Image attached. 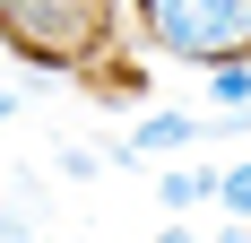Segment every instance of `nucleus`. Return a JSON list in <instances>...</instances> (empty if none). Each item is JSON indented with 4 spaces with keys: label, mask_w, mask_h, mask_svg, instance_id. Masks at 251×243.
Segmentation results:
<instances>
[{
    "label": "nucleus",
    "mask_w": 251,
    "mask_h": 243,
    "mask_svg": "<svg viewBox=\"0 0 251 243\" xmlns=\"http://www.w3.org/2000/svg\"><path fill=\"white\" fill-rule=\"evenodd\" d=\"M113 35V0H0V44L35 70H87Z\"/></svg>",
    "instance_id": "f257e3e1"
},
{
    "label": "nucleus",
    "mask_w": 251,
    "mask_h": 243,
    "mask_svg": "<svg viewBox=\"0 0 251 243\" xmlns=\"http://www.w3.org/2000/svg\"><path fill=\"white\" fill-rule=\"evenodd\" d=\"M139 35L165 61H226L251 52V0H139Z\"/></svg>",
    "instance_id": "f03ea898"
},
{
    "label": "nucleus",
    "mask_w": 251,
    "mask_h": 243,
    "mask_svg": "<svg viewBox=\"0 0 251 243\" xmlns=\"http://www.w3.org/2000/svg\"><path fill=\"white\" fill-rule=\"evenodd\" d=\"M191 139H208V122H191V113H148L113 156H174V148H191Z\"/></svg>",
    "instance_id": "7ed1b4c3"
},
{
    "label": "nucleus",
    "mask_w": 251,
    "mask_h": 243,
    "mask_svg": "<svg viewBox=\"0 0 251 243\" xmlns=\"http://www.w3.org/2000/svg\"><path fill=\"white\" fill-rule=\"evenodd\" d=\"M156 200H165L174 217H191L200 200H217V174H208V165H182V174H156Z\"/></svg>",
    "instance_id": "20e7f679"
},
{
    "label": "nucleus",
    "mask_w": 251,
    "mask_h": 243,
    "mask_svg": "<svg viewBox=\"0 0 251 243\" xmlns=\"http://www.w3.org/2000/svg\"><path fill=\"white\" fill-rule=\"evenodd\" d=\"M208 96H217V104H251V52L208 61Z\"/></svg>",
    "instance_id": "39448f33"
},
{
    "label": "nucleus",
    "mask_w": 251,
    "mask_h": 243,
    "mask_svg": "<svg viewBox=\"0 0 251 243\" xmlns=\"http://www.w3.org/2000/svg\"><path fill=\"white\" fill-rule=\"evenodd\" d=\"M52 165H61V182H96V174L113 165V148H78V139H61V148H52Z\"/></svg>",
    "instance_id": "423d86ee"
},
{
    "label": "nucleus",
    "mask_w": 251,
    "mask_h": 243,
    "mask_svg": "<svg viewBox=\"0 0 251 243\" xmlns=\"http://www.w3.org/2000/svg\"><path fill=\"white\" fill-rule=\"evenodd\" d=\"M217 209H226V217H251V156L217 174Z\"/></svg>",
    "instance_id": "0eeeda50"
},
{
    "label": "nucleus",
    "mask_w": 251,
    "mask_h": 243,
    "mask_svg": "<svg viewBox=\"0 0 251 243\" xmlns=\"http://www.w3.org/2000/svg\"><path fill=\"white\" fill-rule=\"evenodd\" d=\"M18 113H26V96H9V87H0V130H9Z\"/></svg>",
    "instance_id": "6e6552de"
},
{
    "label": "nucleus",
    "mask_w": 251,
    "mask_h": 243,
    "mask_svg": "<svg viewBox=\"0 0 251 243\" xmlns=\"http://www.w3.org/2000/svg\"><path fill=\"white\" fill-rule=\"evenodd\" d=\"M217 243H251V217H226V235H217Z\"/></svg>",
    "instance_id": "1a4fd4ad"
},
{
    "label": "nucleus",
    "mask_w": 251,
    "mask_h": 243,
    "mask_svg": "<svg viewBox=\"0 0 251 243\" xmlns=\"http://www.w3.org/2000/svg\"><path fill=\"white\" fill-rule=\"evenodd\" d=\"M156 243H200V235H191V226H182V217H174V226H165V235H156Z\"/></svg>",
    "instance_id": "9d476101"
}]
</instances>
